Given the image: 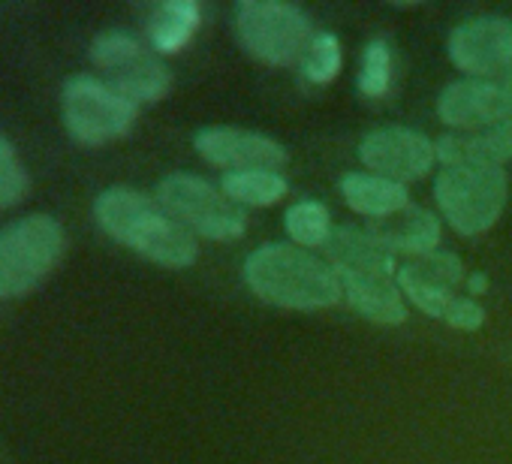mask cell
Listing matches in <instances>:
<instances>
[{
    "mask_svg": "<svg viewBox=\"0 0 512 464\" xmlns=\"http://www.w3.org/2000/svg\"><path fill=\"white\" fill-rule=\"evenodd\" d=\"M94 217L106 236L136 251L163 269H187L196 263L199 248L193 232L184 229L163 205L133 187H109L94 202Z\"/></svg>",
    "mask_w": 512,
    "mask_h": 464,
    "instance_id": "1",
    "label": "cell"
},
{
    "mask_svg": "<svg viewBox=\"0 0 512 464\" xmlns=\"http://www.w3.org/2000/svg\"><path fill=\"white\" fill-rule=\"evenodd\" d=\"M323 251L344 287V296L365 320L380 326H398L407 320L395 278V260L368 229L338 226L332 229Z\"/></svg>",
    "mask_w": 512,
    "mask_h": 464,
    "instance_id": "2",
    "label": "cell"
},
{
    "mask_svg": "<svg viewBox=\"0 0 512 464\" xmlns=\"http://www.w3.org/2000/svg\"><path fill=\"white\" fill-rule=\"evenodd\" d=\"M244 281L253 296L290 311L332 308L344 296L335 269L293 245L256 248L244 260Z\"/></svg>",
    "mask_w": 512,
    "mask_h": 464,
    "instance_id": "3",
    "label": "cell"
},
{
    "mask_svg": "<svg viewBox=\"0 0 512 464\" xmlns=\"http://www.w3.org/2000/svg\"><path fill=\"white\" fill-rule=\"evenodd\" d=\"M67 251L64 226L52 214H28L0 229V299L34 293Z\"/></svg>",
    "mask_w": 512,
    "mask_h": 464,
    "instance_id": "4",
    "label": "cell"
},
{
    "mask_svg": "<svg viewBox=\"0 0 512 464\" xmlns=\"http://www.w3.org/2000/svg\"><path fill=\"white\" fill-rule=\"evenodd\" d=\"M235 31L244 52L269 67L305 61L314 43L311 19L281 0H241L235 7Z\"/></svg>",
    "mask_w": 512,
    "mask_h": 464,
    "instance_id": "5",
    "label": "cell"
},
{
    "mask_svg": "<svg viewBox=\"0 0 512 464\" xmlns=\"http://www.w3.org/2000/svg\"><path fill=\"white\" fill-rule=\"evenodd\" d=\"M434 196L458 236H482L506 205V172L500 166L452 163L437 172Z\"/></svg>",
    "mask_w": 512,
    "mask_h": 464,
    "instance_id": "6",
    "label": "cell"
},
{
    "mask_svg": "<svg viewBox=\"0 0 512 464\" xmlns=\"http://www.w3.org/2000/svg\"><path fill=\"white\" fill-rule=\"evenodd\" d=\"M154 193L163 211L172 214L184 229L196 232V236H205L214 242H232L244 236L247 217L241 205H235L223 190L211 187L199 175H187V172L166 175Z\"/></svg>",
    "mask_w": 512,
    "mask_h": 464,
    "instance_id": "7",
    "label": "cell"
},
{
    "mask_svg": "<svg viewBox=\"0 0 512 464\" xmlns=\"http://www.w3.org/2000/svg\"><path fill=\"white\" fill-rule=\"evenodd\" d=\"M61 115L67 133L82 145H106L127 136L139 118V106L94 76H73L61 91Z\"/></svg>",
    "mask_w": 512,
    "mask_h": 464,
    "instance_id": "8",
    "label": "cell"
},
{
    "mask_svg": "<svg viewBox=\"0 0 512 464\" xmlns=\"http://www.w3.org/2000/svg\"><path fill=\"white\" fill-rule=\"evenodd\" d=\"M91 61L97 70L106 73L109 85L121 91L127 100H133L136 106L160 103L172 88L169 67L124 31H103L91 43Z\"/></svg>",
    "mask_w": 512,
    "mask_h": 464,
    "instance_id": "9",
    "label": "cell"
},
{
    "mask_svg": "<svg viewBox=\"0 0 512 464\" xmlns=\"http://www.w3.org/2000/svg\"><path fill=\"white\" fill-rule=\"evenodd\" d=\"M359 160L371 175L401 184L428 175L437 160V145L410 127H380L359 142Z\"/></svg>",
    "mask_w": 512,
    "mask_h": 464,
    "instance_id": "10",
    "label": "cell"
},
{
    "mask_svg": "<svg viewBox=\"0 0 512 464\" xmlns=\"http://www.w3.org/2000/svg\"><path fill=\"white\" fill-rule=\"evenodd\" d=\"M437 115L449 127L461 130H485L512 118V73L494 79H458L452 82L440 100Z\"/></svg>",
    "mask_w": 512,
    "mask_h": 464,
    "instance_id": "11",
    "label": "cell"
},
{
    "mask_svg": "<svg viewBox=\"0 0 512 464\" xmlns=\"http://www.w3.org/2000/svg\"><path fill=\"white\" fill-rule=\"evenodd\" d=\"M449 58L470 79L512 73V22L500 16L461 22L449 37Z\"/></svg>",
    "mask_w": 512,
    "mask_h": 464,
    "instance_id": "12",
    "label": "cell"
},
{
    "mask_svg": "<svg viewBox=\"0 0 512 464\" xmlns=\"http://www.w3.org/2000/svg\"><path fill=\"white\" fill-rule=\"evenodd\" d=\"M193 145L208 163L229 172H275L287 163L284 145L238 127H205L193 136Z\"/></svg>",
    "mask_w": 512,
    "mask_h": 464,
    "instance_id": "13",
    "label": "cell"
},
{
    "mask_svg": "<svg viewBox=\"0 0 512 464\" xmlns=\"http://www.w3.org/2000/svg\"><path fill=\"white\" fill-rule=\"evenodd\" d=\"M464 281V266L455 254L434 251L410 260L398 269V290L428 317L446 314L455 299V287Z\"/></svg>",
    "mask_w": 512,
    "mask_h": 464,
    "instance_id": "14",
    "label": "cell"
},
{
    "mask_svg": "<svg viewBox=\"0 0 512 464\" xmlns=\"http://www.w3.org/2000/svg\"><path fill=\"white\" fill-rule=\"evenodd\" d=\"M371 236L389 251V254H407L410 260L434 254L440 242V223L431 211L419 205H407L389 217H380L365 226Z\"/></svg>",
    "mask_w": 512,
    "mask_h": 464,
    "instance_id": "15",
    "label": "cell"
},
{
    "mask_svg": "<svg viewBox=\"0 0 512 464\" xmlns=\"http://www.w3.org/2000/svg\"><path fill=\"white\" fill-rule=\"evenodd\" d=\"M437 160L443 166L452 163H479V166H500L512 160V118L485 130L455 133L437 139Z\"/></svg>",
    "mask_w": 512,
    "mask_h": 464,
    "instance_id": "16",
    "label": "cell"
},
{
    "mask_svg": "<svg viewBox=\"0 0 512 464\" xmlns=\"http://www.w3.org/2000/svg\"><path fill=\"white\" fill-rule=\"evenodd\" d=\"M341 193L356 214H365L374 220L389 217L410 205L404 184H395V181L371 175V172H347L341 178Z\"/></svg>",
    "mask_w": 512,
    "mask_h": 464,
    "instance_id": "17",
    "label": "cell"
},
{
    "mask_svg": "<svg viewBox=\"0 0 512 464\" xmlns=\"http://www.w3.org/2000/svg\"><path fill=\"white\" fill-rule=\"evenodd\" d=\"M199 22H202V10L196 0H166L148 19L151 49L160 55L181 52L199 31Z\"/></svg>",
    "mask_w": 512,
    "mask_h": 464,
    "instance_id": "18",
    "label": "cell"
},
{
    "mask_svg": "<svg viewBox=\"0 0 512 464\" xmlns=\"http://www.w3.org/2000/svg\"><path fill=\"white\" fill-rule=\"evenodd\" d=\"M220 190L235 202V205H275L287 193V178L278 172H226L220 181Z\"/></svg>",
    "mask_w": 512,
    "mask_h": 464,
    "instance_id": "19",
    "label": "cell"
},
{
    "mask_svg": "<svg viewBox=\"0 0 512 464\" xmlns=\"http://www.w3.org/2000/svg\"><path fill=\"white\" fill-rule=\"evenodd\" d=\"M284 226L290 232V239L305 245V248H323L332 236V217H329V208L323 202H314V199H305V202H296L287 217H284Z\"/></svg>",
    "mask_w": 512,
    "mask_h": 464,
    "instance_id": "20",
    "label": "cell"
},
{
    "mask_svg": "<svg viewBox=\"0 0 512 464\" xmlns=\"http://www.w3.org/2000/svg\"><path fill=\"white\" fill-rule=\"evenodd\" d=\"M31 190V175L10 139L0 136V211L19 205Z\"/></svg>",
    "mask_w": 512,
    "mask_h": 464,
    "instance_id": "21",
    "label": "cell"
},
{
    "mask_svg": "<svg viewBox=\"0 0 512 464\" xmlns=\"http://www.w3.org/2000/svg\"><path fill=\"white\" fill-rule=\"evenodd\" d=\"M392 82V52L383 40H371L362 55V70H359V91L362 97H383Z\"/></svg>",
    "mask_w": 512,
    "mask_h": 464,
    "instance_id": "22",
    "label": "cell"
},
{
    "mask_svg": "<svg viewBox=\"0 0 512 464\" xmlns=\"http://www.w3.org/2000/svg\"><path fill=\"white\" fill-rule=\"evenodd\" d=\"M338 73H341V43L335 40V34H317L305 58V76L314 85H329Z\"/></svg>",
    "mask_w": 512,
    "mask_h": 464,
    "instance_id": "23",
    "label": "cell"
},
{
    "mask_svg": "<svg viewBox=\"0 0 512 464\" xmlns=\"http://www.w3.org/2000/svg\"><path fill=\"white\" fill-rule=\"evenodd\" d=\"M443 320L452 326V329H461V332H476L482 323H485V311L473 302V299H461L455 296L452 305L446 308Z\"/></svg>",
    "mask_w": 512,
    "mask_h": 464,
    "instance_id": "24",
    "label": "cell"
},
{
    "mask_svg": "<svg viewBox=\"0 0 512 464\" xmlns=\"http://www.w3.org/2000/svg\"><path fill=\"white\" fill-rule=\"evenodd\" d=\"M467 290H470L473 296H482V293L488 290V275H485V272H473V275L467 278Z\"/></svg>",
    "mask_w": 512,
    "mask_h": 464,
    "instance_id": "25",
    "label": "cell"
}]
</instances>
